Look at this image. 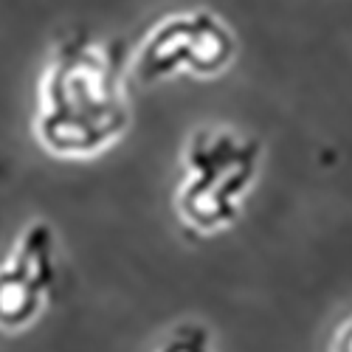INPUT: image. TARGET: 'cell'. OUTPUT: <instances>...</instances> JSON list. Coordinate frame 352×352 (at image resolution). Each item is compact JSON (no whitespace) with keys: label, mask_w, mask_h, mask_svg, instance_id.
<instances>
[{"label":"cell","mask_w":352,"mask_h":352,"mask_svg":"<svg viewBox=\"0 0 352 352\" xmlns=\"http://www.w3.org/2000/svg\"><path fill=\"white\" fill-rule=\"evenodd\" d=\"M54 231L34 220L0 268V330H23L43 313L54 290Z\"/></svg>","instance_id":"obj_4"},{"label":"cell","mask_w":352,"mask_h":352,"mask_svg":"<svg viewBox=\"0 0 352 352\" xmlns=\"http://www.w3.org/2000/svg\"><path fill=\"white\" fill-rule=\"evenodd\" d=\"M259 141L231 130H197L186 150V184L178 212L195 231H217L237 220L240 203L256 175Z\"/></svg>","instance_id":"obj_2"},{"label":"cell","mask_w":352,"mask_h":352,"mask_svg":"<svg viewBox=\"0 0 352 352\" xmlns=\"http://www.w3.org/2000/svg\"><path fill=\"white\" fill-rule=\"evenodd\" d=\"M234 56V37L214 12H178L164 17L135 54V79L150 85L172 74L214 76Z\"/></svg>","instance_id":"obj_3"},{"label":"cell","mask_w":352,"mask_h":352,"mask_svg":"<svg viewBox=\"0 0 352 352\" xmlns=\"http://www.w3.org/2000/svg\"><path fill=\"white\" fill-rule=\"evenodd\" d=\"M124 68L119 40L65 37L40 79V144L56 155H94L119 138L130 124Z\"/></svg>","instance_id":"obj_1"},{"label":"cell","mask_w":352,"mask_h":352,"mask_svg":"<svg viewBox=\"0 0 352 352\" xmlns=\"http://www.w3.org/2000/svg\"><path fill=\"white\" fill-rule=\"evenodd\" d=\"M333 352H352V321L338 333V338L333 344Z\"/></svg>","instance_id":"obj_6"},{"label":"cell","mask_w":352,"mask_h":352,"mask_svg":"<svg viewBox=\"0 0 352 352\" xmlns=\"http://www.w3.org/2000/svg\"><path fill=\"white\" fill-rule=\"evenodd\" d=\"M155 352H209V333L195 324L178 327Z\"/></svg>","instance_id":"obj_5"}]
</instances>
